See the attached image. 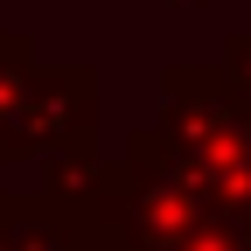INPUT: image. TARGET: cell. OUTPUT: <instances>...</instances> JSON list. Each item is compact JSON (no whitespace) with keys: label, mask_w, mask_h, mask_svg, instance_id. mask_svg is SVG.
<instances>
[{"label":"cell","mask_w":251,"mask_h":251,"mask_svg":"<svg viewBox=\"0 0 251 251\" xmlns=\"http://www.w3.org/2000/svg\"><path fill=\"white\" fill-rule=\"evenodd\" d=\"M35 196L56 216H91V224H105V216H112V196H119V161H105L98 140H70V147L42 153Z\"/></svg>","instance_id":"277c9868"},{"label":"cell","mask_w":251,"mask_h":251,"mask_svg":"<svg viewBox=\"0 0 251 251\" xmlns=\"http://www.w3.org/2000/svg\"><path fill=\"white\" fill-rule=\"evenodd\" d=\"M153 133L202 196L251 230V98H237L216 63H168Z\"/></svg>","instance_id":"6da1fadb"},{"label":"cell","mask_w":251,"mask_h":251,"mask_svg":"<svg viewBox=\"0 0 251 251\" xmlns=\"http://www.w3.org/2000/svg\"><path fill=\"white\" fill-rule=\"evenodd\" d=\"M168 251H251V230L237 224V216H224V209H209L196 230H181Z\"/></svg>","instance_id":"5b68a950"},{"label":"cell","mask_w":251,"mask_h":251,"mask_svg":"<svg viewBox=\"0 0 251 251\" xmlns=\"http://www.w3.org/2000/svg\"><path fill=\"white\" fill-rule=\"evenodd\" d=\"M98 140V70L91 63H28L21 91L0 112V168L42 161V153Z\"/></svg>","instance_id":"3957f363"},{"label":"cell","mask_w":251,"mask_h":251,"mask_svg":"<svg viewBox=\"0 0 251 251\" xmlns=\"http://www.w3.org/2000/svg\"><path fill=\"white\" fill-rule=\"evenodd\" d=\"M0 188H7V168H0Z\"/></svg>","instance_id":"9c48e42d"},{"label":"cell","mask_w":251,"mask_h":251,"mask_svg":"<svg viewBox=\"0 0 251 251\" xmlns=\"http://www.w3.org/2000/svg\"><path fill=\"white\" fill-rule=\"evenodd\" d=\"M209 209L216 202L202 196V181L161 147L153 126H140V133L126 140V153H119V196H112V216H105L126 237V251H168L181 230H196Z\"/></svg>","instance_id":"7a4b0ae2"},{"label":"cell","mask_w":251,"mask_h":251,"mask_svg":"<svg viewBox=\"0 0 251 251\" xmlns=\"http://www.w3.org/2000/svg\"><path fill=\"white\" fill-rule=\"evenodd\" d=\"M140 7H216V0H140Z\"/></svg>","instance_id":"ba28073f"},{"label":"cell","mask_w":251,"mask_h":251,"mask_svg":"<svg viewBox=\"0 0 251 251\" xmlns=\"http://www.w3.org/2000/svg\"><path fill=\"white\" fill-rule=\"evenodd\" d=\"M0 21H7V7H0Z\"/></svg>","instance_id":"30bf717a"},{"label":"cell","mask_w":251,"mask_h":251,"mask_svg":"<svg viewBox=\"0 0 251 251\" xmlns=\"http://www.w3.org/2000/svg\"><path fill=\"white\" fill-rule=\"evenodd\" d=\"M216 70H224V84L237 98H251V21H237L224 35V63H216Z\"/></svg>","instance_id":"52a82bcc"},{"label":"cell","mask_w":251,"mask_h":251,"mask_svg":"<svg viewBox=\"0 0 251 251\" xmlns=\"http://www.w3.org/2000/svg\"><path fill=\"white\" fill-rule=\"evenodd\" d=\"M56 251H126V237H119L112 224H91V216H63Z\"/></svg>","instance_id":"8992f818"}]
</instances>
